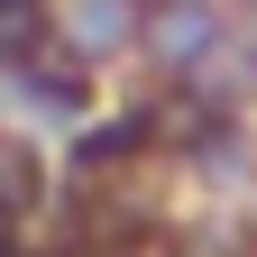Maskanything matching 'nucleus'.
<instances>
[{
	"label": "nucleus",
	"mask_w": 257,
	"mask_h": 257,
	"mask_svg": "<svg viewBox=\"0 0 257 257\" xmlns=\"http://www.w3.org/2000/svg\"><path fill=\"white\" fill-rule=\"evenodd\" d=\"M239 55H248V74H257V28H248V46H239Z\"/></svg>",
	"instance_id": "obj_3"
},
{
	"label": "nucleus",
	"mask_w": 257,
	"mask_h": 257,
	"mask_svg": "<svg viewBox=\"0 0 257 257\" xmlns=\"http://www.w3.org/2000/svg\"><path fill=\"white\" fill-rule=\"evenodd\" d=\"M138 28H147V0H55V46L83 55V64L119 55Z\"/></svg>",
	"instance_id": "obj_2"
},
{
	"label": "nucleus",
	"mask_w": 257,
	"mask_h": 257,
	"mask_svg": "<svg viewBox=\"0 0 257 257\" xmlns=\"http://www.w3.org/2000/svg\"><path fill=\"white\" fill-rule=\"evenodd\" d=\"M138 37H147L156 64L184 83L202 55H220V10H211V0H147V28H138Z\"/></svg>",
	"instance_id": "obj_1"
}]
</instances>
